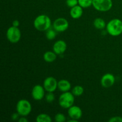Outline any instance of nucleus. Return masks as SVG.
<instances>
[{"label": "nucleus", "mask_w": 122, "mask_h": 122, "mask_svg": "<svg viewBox=\"0 0 122 122\" xmlns=\"http://www.w3.org/2000/svg\"><path fill=\"white\" fill-rule=\"evenodd\" d=\"M33 26L39 32L46 31L51 26V19L45 14H41L35 19Z\"/></svg>", "instance_id": "1"}, {"label": "nucleus", "mask_w": 122, "mask_h": 122, "mask_svg": "<svg viewBox=\"0 0 122 122\" xmlns=\"http://www.w3.org/2000/svg\"><path fill=\"white\" fill-rule=\"evenodd\" d=\"M106 31L112 36H118L122 33V21L119 19H114L107 23Z\"/></svg>", "instance_id": "2"}, {"label": "nucleus", "mask_w": 122, "mask_h": 122, "mask_svg": "<svg viewBox=\"0 0 122 122\" xmlns=\"http://www.w3.org/2000/svg\"><path fill=\"white\" fill-rule=\"evenodd\" d=\"M75 95L72 92L69 91L63 92L58 98V103L60 106L64 109H68L73 106L75 102Z\"/></svg>", "instance_id": "3"}, {"label": "nucleus", "mask_w": 122, "mask_h": 122, "mask_svg": "<svg viewBox=\"0 0 122 122\" xmlns=\"http://www.w3.org/2000/svg\"><path fill=\"white\" fill-rule=\"evenodd\" d=\"M16 111L20 116H27L32 112V105L27 100L21 99L16 105Z\"/></svg>", "instance_id": "4"}, {"label": "nucleus", "mask_w": 122, "mask_h": 122, "mask_svg": "<svg viewBox=\"0 0 122 122\" xmlns=\"http://www.w3.org/2000/svg\"><path fill=\"white\" fill-rule=\"evenodd\" d=\"M6 36L10 42L12 44H16L20 41L21 34L19 27L12 26L7 29Z\"/></svg>", "instance_id": "5"}, {"label": "nucleus", "mask_w": 122, "mask_h": 122, "mask_svg": "<svg viewBox=\"0 0 122 122\" xmlns=\"http://www.w3.org/2000/svg\"><path fill=\"white\" fill-rule=\"evenodd\" d=\"M92 6L99 11H108L113 7V1L112 0H93Z\"/></svg>", "instance_id": "6"}, {"label": "nucleus", "mask_w": 122, "mask_h": 122, "mask_svg": "<svg viewBox=\"0 0 122 122\" xmlns=\"http://www.w3.org/2000/svg\"><path fill=\"white\" fill-rule=\"evenodd\" d=\"M53 28L57 32H63L66 30L69 26V23L66 19L63 17L57 18L54 21Z\"/></svg>", "instance_id": "7"}, {"label": "nucleus", "mask_w": 122, "mask_h": 122, "mask_svg": "<svg viewBox=\"0 0 122 122\" xmlns=\"http://www.w3.org/2000/svg\"><path fill=\"white\" fill-rule=\"evenodd\" d=\"M43 86L45 91L54 92L58 88V82L55 77L49 76L44 80Z\"/></svg>", "instance_id": "8"}, {"label": "nucleus", "mask_w": 122, "mask_h": 122, "mask_svg": "<svg viewBox=\"0 0 122 122\" xmlns=\"http://www.w3.org/2000/svg\"><path fill=\"white\" fill-rule=\"evenodd\" d=\"M45 90L43 86L41 85H36L32 88L31 92L32 98L36 101H41L45 96Z\"/></svg>", "instance_id": "9"}, {"label": "nucleus", "mask_w": 122, "mask_h": 122, "mask_svg": "<svg viewBox=\"0 0 122 122\" xmlns=\"http://www.w3.org/2000/svg\"><path fill=\"white\" fill-rule=\"evenodd\" d=\"M115 77L112 73H106L102 76L101 79V84L102 87L108 88L112 87L115 83Z\"/></svg>", "instance_id": "10"}, {"label": "nucleus", "mask_w": 122, "mask_h": 122, "mask_svg": "<svg viewBox=\"0 0 122 122\" xmlns=\"http://www.w3.org/2000/svg\"><path fill=\"white\" fill-rule=\"evenodd\" d=\"M82 110L79 106H72L68 108V115L70 119L79 120L82 117Z\"/></svg>", "instance_id": "11"}, {"label": "nucleus", "mask_w": 122, "mask_h": 122, "mask_svg": "<svg viewBox=\"0 0 122 122\" xmlns=\"http://www.w3.org/2000/svg\"><path fill=\"white\" fill-rule=\"evenodd\" d=\"M67 47V44L64 41L58 40L54 44L52 50L57 55H61L66 51Z\"/></svg>", "instance_id": "12"}, {"label": "nucleus", "mask_w": 122, "mask_h": 122, "mask_svg": "<svg viewBox=\"0 0 122 122\" xmlns=\"http://www.w3.org/2000/svg\"><path fill=\"white\" fill-rule=\"evenodd\" d=\"M83 12V8L78 4L71 8L70 10V15L72 19H78L82 16Z\"/></svg>", "instance_id": "13"}, {"label": "nucleus", "mask_w": 122, "mask_h": 122, "mask_svg": "<svg viewBox=\"0 0 122 122\" xmlns=\"http://www.w3.org/2000/svg\"><path fill=\"white\" fill-rule=\"evenodd\" d=\"M71 88V83L67 80L61 79L58 82V89L62 92L69 91Z\"/></svg>", "instance_id": "14"}, {"label": "nucleus", "mask_w": 122, "mask_h": 122, "mask_svg": "<svg viewBox=\"0 0 122 122\" xmlns=\"http://www.w3.org/2000/svg\"><path fill=\"white\" fill-rule=\"evenodd\" d=\"M57 56V54L54 51H48L44 53L43 58H44V60L47 63H52L56 60Z\"/></svg>", "instance_id": "15"}, {"label": "nucleus", "mask_w": 122, "mask_h": 122, "mask_svg": "<svg viewBox=\"0 0 122 122\" xmlns=\"http://www.w3.org/2000/svg\"><path fill=\"white\" fill-rule=\"evenodd\" d=\"M93 25H94V27L97 29L102 30L106 28L107 24L106 23V21L104 19L98 17L94 20V22H93Z\"/></svg>", "instance_id": "16"}, {"label": "nucleus", "mask_w": 122, "mask_h": 122, "mask_svg": "<svg viewBox=\"0 0 122 122\" xmlns=\"http://www.w3.org/2000/svg\"><path fill=\"white\" fill-rule=\"evenodd\" d=\"M36 122H51L52 119L51 117L47 114H39L36 117Z\"/></svg>", "instance_id": "17"}, {"label": "nucleus", "mask_w": 122, "mask_h": 122, "mask_svg": "<svg viewBox=\"0 0 122 122\" xmlns=\"http://www.w3.org/2000/svg\"><path fill=\"white\" fill-rule=\"evenodd\" d=\"M71 92L75 97L81 96L84 92V88L81 85H76L73 88Z\"/></svg>", "instance_id": "18"}, {"label": "nucleus", "mask_w": 122, "mask_h": 122, "mask_svg": "<svg viewBox=\"0 0 122 122\" xmlns=\"http://www.w3.org/2000/svg\"><path fill=\"white\" fill-rule=\"evenodd\" d=\"M56 35H57V31L55 30L54 29H49L46 31V33H45V36H46V38L48 40H54L56 38Z\"/></svg>", "instance_id": "19"}, {"label": "nucleus", "mask_w": 122, "mask_h": 122, "mask_svg": "<svg viewBox=\"0 0 122 122\" xmlns=\"http://www.w3.org/2000/svg\"><path fill=\"white\" fill-rule=\"evenodd\" d=\"M93 0H78V4L83 8H86L92 5Z\"/></svg>", "instance_id": "20"}, {"label": "nucleus", "mask_w": 122, "mask_h": 122, "mask_svg": "<svg viewBox=\"0 0 122 122\" xmlns=\"http://www.w3.org/2000/svg\"><path fill=\"white\" fill-rule=\"evenodd\" d=\"M45 100L48 103H51L53 102L55 100V95L53 94V92H47V94L45 95Z\"/></svg>", "instance_id": "21"}, {"label": "nucleus", "mask_w": 122, "mask_h": 122, "mask_svg": "<svg viewBox=\"0 0 122 122\" xmlns=\"http://www.w3.org/2000/svg\"><path fill=\"white\" fill-rule=\"evenodd\" d=\"M55 121L56 122H64L66 120V117L62 113H57L54 117Z\"/></svg>", "instance_id": "22"}, {"label": "nucleus", "mask_w": 122, "mask_h": 122, "mask_svg": "<svg viewBox=\"0 0 122 122\" xmlns=\"http://www.w3.org/2000/svg\"><path fill=\"white\" fill-rule=\"evenodd\" d=\"M66 3L68 7L70 8H72V7L78 5V0H66Z\"/></svg>", "instance_id": "23"}, {"label": "nucleus", "mask_w": 122, "mask_h": 122, "mask_svg": "<svg viewBox=\"0 0 122 122\" xmlns=\"http://www.w3.org/2000/svg\"><path fill=\"white\" fill-rule=\"evenodd\" d=\"M109 122H122V117L120 116L112 117L108 120Z\"/></svg>", "instance_id": "24"}, {"label": "nucleus", "mask_w": 122, "mask_h": 122, "mask_svg": "<svg viewBox=\"0 0 122 122\" xmlns=\"http://www.w3.org/2000/svg\"><path fill=\"white\" fill-rule=\"evenodd\" d=\"M19 114L17 112V113H14L11 115V119L13 120H19Z\"/></svg>", "instance_id": "25"}, {"label": "nucleus", "mask_w": 122, "mask_h": 122, "mask_svg": "<svg viewBox=\"0 0 122 122\" xmlns=\"http://www.w3.org/2000/svg\"><path fill=\"white\" fill-rule=\"evenodd\" d=\"M20 25V22L18 20H14L12 23V26H14V27H19Z\"/></svg>", "instance_id": "26"}, {"label": "nucleus", "mask_w": 122, "mask_h": 122, "mask_svg": "<svg viewBox=\"0 0 122 122\" xmlns=\"http://www.w3.org/2000/svg\"><path fill=\"white\" fill-rule=\"evenodd\" d=\"M19 122H27V119L25 117V116H21V117L19 119Z\"/></svg>", "instance_id": "27"}, {"label": "nucleus", "mask_w": 122, "mask_h": 122, "mask_svg": "<svg viewBox=\"0 0 122 122\" xmlns=\"http://www.w3.org/2000/svg\"><path fill=\"white\" fill-rule=\"evenodd\" d=\"M68 122H78V120H75V119H70V120H68Z\"/></svg>", "instance_id": "28"}]
</instances>
